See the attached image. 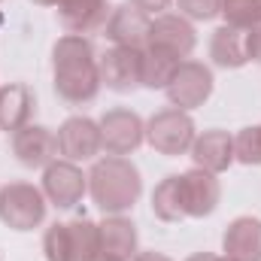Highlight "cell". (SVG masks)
<instances>
[{
	"instance_id": "9",
	"label": "cell",
	"mask_w": 261,
	"mask_h": 261,
	"mask_svg": "<svg viewBox=\"0 0 261 261\" xmlns=\"http://www.w3.org/2000/svg\"><path fill=\"white\" fill-rule=\"evenodd\" d=\"M58 155L64 161L82 164V161H94L103 152V137L100 125L88 116H70L58 128Z\"/></svg>"
},
{
	"instance_id": "32",
	"label": "cell",
	"mask_w": 261,
	"mask_h": 261,
	"mask_svg": "<svg viewBox=\"0 0 261 261\" xmlns=\"http://www.w3.org/2000/svg\"><path fill=\"white\" fill-rule=\"evenodd\" d=\"M100 261H107V258H100Z\"/></svg>"
},
{
	"instance_id": "23",
	"label": "cell",
	"mask_w": 261,
	"mask_h": 261,
	"mask_svg": "<svg viewBox=\"0 0 261 261\" xmlns=\"http://www.w3.org/2000/svg\"><path fill=\"white\" fill-rule=\"evenodd\" d=\"M222 18L231 28H261V0H222Z\"/></svg>"
},
{
	"instance_id": "13",
	"label": "cell",
	"mask_w": 261,
	"mask_h": 261,
	"mask_svg": "<svg viewBox=\"0 0 261 261\" xmlns=\"http://www.w3.org/2000/svg\"><path fill=\"white\" fill-rule=\"evenodd\" d=\"M149 31H152V15L140 12L137 6L122 3V6H113L107 24H103V34L113 46H122V49H134V52H143L149 46Z\"/></svg>"
},
{
	"instance_id": "3",
	"label": "cell",
	"mask_w": 261,
	"mask_h": 261,
	"mask_svg": "<svg viewBox=\"0 0 261 261\" xmlns=\"http://www.w3.org/2000/svg\"><path fill=\"white\" fill-rule=\"evenodd\" d=\"M49 200L34 182H6L0 189V222L12 231H34L46 222Z\"/></svg>"
},
{
	"instance_id": "12",
	"label": "cell",
	"mask_w": 261,
	"mask_h": 261,
	"mask_svg": "<svg viewBox=\"0 0 261 261\" xmlns=\"http://www.w3.org/2000/svg\"><path fill=\"white\" fill-rule=\"evenodd\" d=\"M12 155L21 167L28 170H43L46 164H52L58 158V137L55 130L46 125H24L12 134Z\"/></svg>"
},
{
	"instance_id": "29",
	"label": "cell",
	"mask_w": 261,
	"mask_h": 261,
	"mask_svg": "<svg viewBox=\"0 0 261 261\" xmlns=\"http://www.w3.org/2000/svg\"><path fill=\"white\" fill-rule=\"evenodd\" d=\"M130 261H173L170 255H164V252H155V249H149V252H137Z\"/></svg>"
},
{
	"instance_id": "14",
	"label": "cell",
	"mask_w": 261,
	"mask_h": 261,
	"mask_svg": "<svg viewBox=\"0 0 261 261\" xmlns=\"http://www.w3.org/2000/svg\"><path fill=\"white\" fill-rule=\"evenodd\" d=\"M55 12H58V21L67 34H94L107 24L113 6L110 0H55Z\"/></svg>"
},
{
	"instance_id": "16",
	"label": "cell",
	"mask_w": 261,
	"mask_h": 261,
	"mask_svg": "<svg viewBox=\"0 0 261 261\" xmlns=\"http://www.w3.org/2000/svg\"><path fill=\"white\" fill-rule=\"evenodd\" d=\"M222 252L234 261H261V219L237 216L222 234Z\"/></svg>"
},
{
	"instance_id": "11",
	"label": "cell",
	"mask_w": 261,
	"mask_h": 261,
	"mask_svg": "<svg viewBox=\"0 0 261 261\" xmlns=\"http://www.w3.org/2000/svg\"><path fill=\"white\" fill-rule=\"evenodd\" d=\"M179 200H182L186 219L213 216L219 200H222V186H219L216 173L200 170V167H192V170L179 173Z\"/></svg>"
},
{
	"instance_id": "20",
	"label": "cell",
	"mask_w": 261,
	"mask_h": 261,
	"mask_svg": "<svg viewBox=\"0 0 261 261\" xmlns=\"http://www.w3.org/2000/svg\"><path fill=\"white\" fill-rule=\"evenodd\" d=\"M70 240H73V261H100V225L79 216L70 219Z\"/></svg>"
},
{
	"instance_id": "18",
	"label": "cell",
	"mask_w": 261,
	"mask_h": 261,
	"mask_svg": "<svg viewBox=\"0 0 261 261\" xmlns=\"http://www.w3.org/2000/svg\"><path fill=\"white\" fill-rule=\"evenodd\" d=\"M210 61L222 70H240L249 64V31L222 24L210 37Z\"/></svg>"
},
{
	"instance_id": "2",
	"label": "cell",
	"mask_w": 261,
	"mask_h": 261,
	"mask_svg": "<svg viewBox=\"0 0 261 261\" xmlns=\"http://www.w3.org/2000/svg\"><path fill=\"white\" fill-rule=\"evenodd\" d=\"M88 195L103 216H125L143 195V176L130 158L122 155L94 158L88 170Z\"/></svg>"
},
{
	"instance_id": "1",
	"label": "cell",
	"mask_w": 261,
	"mask_h": 261,
	"mask_svg": "<svg viewBox=\"0 0 261 261\" xmlns=\"http://www.w3.org/2000/svg\"><path fill=\"white\" fill-rule=\"evenodd\" d=\"M52 88L70 107H85L100 94V64L88 37H58V43L52 46Z\"/></svg>"
},
{
	"instance_id": "8",
	"label": "cell",
	"mask_w": 261,
	"mask_h": 261,
	"mask_svg": "<svg viewBox=\"0 0 261 261\" xmlns=\"http://www.w3.org/2000/svg\"><path fill=\"white\" fill-rule=\"evenodd\" d=\"M197 46V31L195 24L179 15V12H161L152 18V31H149V46L146 49H158L176 61H186Z\"/></svg>"
},
{
	"instance_id": "10",
	"label": "cell",
	"mask_w": 261,
	"mask_h": 261,
	"mask_svg": "<svg viewBox=\"0 0 261 261\" xmlns=\"http://www.w3.org/2000/svg\"><path fill=\"white\" fill-rule=\"evenodd\" d=\"M100 64V82L116 91V94H130L143 88V52L110 46L103 55H97Z\"/></svg>"
},
{
	"instance_id": "21",
	"label": "cell",
	"mask_w": 261,
	"mask_h": 261,
	"mask_svg": "<svg viewBox=\"0 0 261 261\" xmlns=\"http://www.w3.org/2000/svg\"><path fill=\"white\" fill-rule=\"evenodd\" d=\"M152 213L161 219V222H182L186 213H182V200H179V173L173 176H164L155 192H152Z\"/></svg>"
},
{
	"instance_id": "28",
	"label": "cell",
	"mask_w": 261,
	"mask_h": 261,
	"mask_svg": "<svg viewBox=\"0 0 261 261\" xmlns=\"http://www.w3.org/2000/svg\"><path fill=\"white\" fill-rule=\"evenodd\" d=\"M249 61H258L261 64V28L249 31Z\"/></svg>"
},
{
	"instance_id": "33",
	"label": "cell",
	"mask_w": 261,
	"mask_h": 261,
	"mask_svg": "<svg viewBox=\"0 0 261 261\" xmlns=\"http://www.w3.org/2000/svg\"><path fill=\"white\" fill-rule=\"evenodd\" d=\"M0 3H3V0H0Z\"/></svg>"
},
{
	"instance_id": "4",
	"label": "cell",
	"mask_w": 261,
	"mask_h": 261,
	"mask_svg": "<svg viewBox=\"0 0 261 261\" xmlns=\"http://www.w3.org/2000/svg\"><path fill=\"white\" fill-rule=\"evenodd\" d=\"M195 137H197L195 119L186 110L167 107V110H158L152 119H146V143L158 155H167V158L186 155L192 149Z\"/></svg>"
},
{
	"instance_id": "22",
	"label": "cell",
	"mask_w": 261,
	"mask_h": 261,
	"mask_svg": "<svg viewBox=\"0 0 261 261\" xmlns=\"http://www.w3.org/2000/svg\"><path fill=\"white\" fill-rule=\"evenodd\" d=\"M179 61L158 52V49H143V88H152V91H164L167 82L173 79Z\"/></svg>"
},
{
	"instance_id": "26",
	"label": "cell",
	"mask_w": 261,
	"mask_h": 261,
	"mask_svg": "<svg viewBox=\"0 0 261 261\" xmlns=\"http://www.w3.org/2000/svg\"><path fill=\"white\" fill-rule=\"evenodd\" d=\"M179 15H186L189 21H213L216 15H222V0H173Z\"/></svg>"
},
{
	"instance_id": "30",
	"label": "cell",
	"mask_w": 261,
	"mask_h": 261,
	"mask_svg": "<svg viewBox=\"0 0 261 261\" xmlns=\"http://www.w3.org/2000/svg\"><path fill=\"white\" fill-rule=\"evenodd\" d=\"M186 261H234V258H228V255H213V252H195V255H189Z\"/></svg>"
},
{
	"instance_id": "25",
	"label": "cell",
	"mask_w": 261,
	"mask_h": 261,
	"mask_svg": "<svg viewBox=\"0 0 261 261\" xmlns=\"http://www.w3.org/2000/svg\"><path fill=\"white\" fill-rule=\"evenodd\" d=\"M234 161H240L246 167L261 164V125H249L234 134Z\"/></svg>"
},
{
	"instance_id": "17",
	"label": "cell",
	"mask_w": 261,
	"mask_h": 261,
	"mask_svg": "<svg viewBox=\"0 0 261 261\" xmlns=\"http://www.w3.org/2000/svg\"><path fill=\"white\" fill-rule=\"evenodd\" d=\"M100 225V258L107 261H130L137 255V225L128 216H103Z\"/></svg>"
},
{
	"instance_id": "24",
	"label": "cell",
	"mask_w": 261,
	"mask_h": 261,
	"mask_svg": "<svg viewBox=\"0 0 261 261\" xmlns=\"http://www.w3.org/2000/svg\"><path fill=\"white\" fill-rule=\"evenodd\" d=\"M43 255L46 261H73V240H70V225L52 222L43 234Z\"/></svg>"
},
{
	"instance_id": "27",
	"label": "cell",
	"mask_w": 261,
	"mask_h": 261,
	"mask_svg": "<svg viewBox=\"0 0 261 261\" xmlns=\"http://www.w3.org/2000/svg\"><path fill=\"white\" fill-rule=\"evenodd\" d=\"M128 3L130 6H137L140 12H146V15L155 18V15H161V12H167L173 0H128Z\"/></svg>"
},
{
	"instance_id": "7",
	"label": "cell",
	"mask_w": 261,
	"mask_h": 261,
	"mask_svg": "<svg viewBox=\"0 0 261 261\" xmlns=\"http://www.w3.org/2000/svg\"><path fill=\"white\" fill-rule=\"evenodd\" d=\"M43 195L58 210H73L82 197L88 195V173H82L79 164L55 158L43 167Z\"/></svg>"
},
{
	"instance_id": "31",
	"label": "cell",
	"mask_w": 261,
	"mask_h": 261,
	"mask_svg": "<svg viewBox=\"0 0 261 261\" xmlns=\"http://www.w3.org/2000/svg\"><path fill=\"white\" fill-rule=\"evenodd\" d=\"M31 3H37V6H55V0H31Z\"/></svg>"
},
{
	"instance_id": "5",
	"label": "cell",
	"mask_w": 261,
	"mask_h": 261,
	"mask_svg": "<svg viewBox=\"0 0 261 261\" xmlns=\"http://www.w3.org/2000/svg\"><path fill=\"white\" fill-rule=\"evenodd\" d=\"M213 88H216L213 70L203 64V61L186 58V61H179L176 73H173V79H170V82H167V88H164V94H167L170 107L192 113V110L203 107V103L210 100Z\"/></svg>"
},
{
	"instance_id": "6",
	"label": "cell",
	"mask_w": 261,
	"mask_h": 261,
	"mask_svg": "<svg viewBox=\"0 0 261 261\" xmlns=\"http://www.w3.org/2000/svg\"><path fill=\"white\" fill-rule=\"evenodd\" d=\"M97 125H100V137H103V152L107 155H122V158H128L134 155L140 146H143V140H146V122L128 110V107H113V110H107L100 119H97Z\"/></svg>"
},
{
	"instance_id": "19",
	"label": "cell",
	"mask_w": 261,
	"mask_h": 261,
	"mask_svg": "<svg viewBox=\"0 0 261 261\" xmlns=\"http://www.w3.org/2000/svg\"><path fill=\"white\" fill-rule=\"evenodd\" d=\"M37 113V94L24 82H9L0 85V130L15 134L18 128L31 125Z\"/></svg>"
},
{
	"instance_id": "15",
	"label": "cell",
	"mask_w": 261,
	"mask_h": 261,
	"mask_svg": "<svg viewBox=\"0 0 261 261\" xmlns=\"http://www.w3.org/2000/svg\"><path fill=\"white\" fill-rule=\"evenodd\" d=\"M195 167L210 170V173H225L234 164V137L222 128H210L203 134H197L192 149H189Z\"/></svg>"
}]
</instances>
